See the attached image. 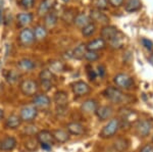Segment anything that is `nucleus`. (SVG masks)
<instances>
[{
    "label": "nucleus",
    "mask_w": 153,
    "mask_h": 152,
    "mask_svg": "<svg viewBox=\"0 0 153 152\" xmlns=\"http://www.w3.org/2000/svg\"><path fill=\"white\" fill-rule=\"evenodd\" d=\"M140 152H153V147L151 145H149V144H147L144 147H142Z\"/></svg>",
    "instance_id": "45"
},
{
    "label": "nucleus",
    "mask_w": 153,
    "mask_h": 152,
    "mask_svg": "<svg viewBox=\"0 0 153 152\" xmlns=\"http://www.w3.org/2000/svg\"><path fill=\"white\" fill-rule=\"evenodd\" d=\"M87 75L89 77V79H90L91 81H94L96 79V76H97V73H96V72L94 70H93L92 67H87Z\"/></svg>",
    "instance_id": "43"
},
{
    "label": "nucleus",
    "mask_w": 153,
    "mask_h": 152,
    "mask_svg": "<svg viewBox=\"0 0 153 152\" xmlns=\"http://www.w3.org/2000/svg\"><path fill=\"white\" fill-rule=\"evenodd\" d=\"M54 5H55V0H43L38 7L37 13L40 16H45Z\"/></svg>",
    "instance_id": "22"
},
{
    "label": "nucleus",
    "mask_w": 153,
    "mask_h": 152,
    "mask_svg": "<svg viewBox=\"0 0 153 152\" xmlns=\"http://www.w3.org/2000/svg\"><path fill=\"white\" fill-rule=\"evenodd\" d=\"M3 119H4V111L0 108V121H2Z\"/></svg>",
    "instance_id": "47"
},
{
    "label": "nucleus",
    "mask_w": 153,
    "mask_h": 152,
    "mask_svg": "<svg viewBox=\"0 0 153 152\" xmlns=\"http://www.w3.org/2000/svg\"><path fill=\"white\" fill-rule=\"evenodd\" d=\"M86 51H87V49H86V44H80L79 46H76V47L74 49L73 51V56L74 58H76V59H83L84 56H85V53Z\"/></svg>",
    "instance_id": "32"
},
{
    "label": "nucleus",
    "mask_w": 153,
    "mask_h": 152,
    "mask_svg": "<svg viewBox=\"0 0 153 152\" xmlns=\"http://www.w3.org/2000/svg\"><path fill=\"white\" fill-rule=\"evenodd\" d=\"M149 62L153 65V52H152L151 54H150V56H149Z\"/></svg>",
    "instance_id": "48"
},
{
    "label": "nucleus",
    "mask_w": 153,
    "mask_h": 152,
    "mask_svg": "<svg viewBox=\"0 0 153 152\" xmlns=\"http://www.w3.org/2000/svg\"><path fill=\"white\" fill-rule=\"evenodd\" d=\"M123 38L120 37V33L118 34V35L115 37L113 40L111 41H109L108 42V44L110 45V47L113 48V49H120V48H122V46H123Z\"/></svg>",
    "instance_id": "35"
},
{
    "label": "nucleus",
    "mask_w": 153,
    "mask_h": 152,
    "mask_svg": "<svg viewBox=\"0 0 153 152\" xmlns=\"http://www.w3.org/2000/svg\"><path fill=\"white\" fill-rule=\"evenodd\" d=\"M136 116V113L133 110H130V109H123L120 110V117L122 119L126 122H130L132 121V117H135Z\"/></svg>",
    "instance_id": "34"
},
{
    "label": "nucleus",
    "mask_w": 153,
    "mask_h": 152,
    "mask_svg": "<svg viewBox=\"0 0 153 152\" xmlns=\"http://www.w3.org/2000/svg\"><path fill=\"white\" fill-rule=\"evenodd\" d=\"M96 32V24L93 23H90L87 26H85L84 28H82V34L84 37H91L92 35H94V33Z\"/></svg>",
    "instance_id": "33"
},
{
    "label": "nucleus",
    "mask_w": 153,
    "mask_h": 152,
    "mask_svg": "<svg viewBox=\"0 0 153 152\" xmlns=\"http://www.w3.org/2000/svg\"><path fill=\"white\" fill-rule=\"evenodd\" d=\"M4 78L9 84H14L16 83L19 79V75L16 70H6L5 72L3 73Z\"/></svg>",
    "instance_id": "31"
},
{
    "label": "nucleus",
    "mask_w": 153,
    "mask_h": 152,
    "mask_svg": "<svg viewBox=\"0 0 153 152\" xmlns=\"http://www.w3.org/2000/svg\"><path fill=\"white\" fill-rule=\"evenodd\" d=\"M97 108H98L97 101L94 99L86 100V101H84L82 105H81V111L84 112V113H87V114L95 113Z\"/></svg>",
    "instance_id": "19"
},
{
    "label": "nucleus",
    "mask_w": 153,
    "mask_h": 152,
    "mask_svg": "<svg viewBox=\"0 0 153 152\" xmlns=\"http://www.w3.org/2000/svg\"><path fill=\"white\" fill-rule=\"evenodd\" d=\"M34 16L31 12H22L19 13L16 16V22H18L19 27H26L33 22Z\"/></svg>",
    "instance_id": "23"
},
{
    "label": "nucleus",
    "mask_w": 153,
    "mask_h": 152,
    "mask_svg": "<svg viewBox=\"0 0 153 152\" xmlns=\"http://www.w3.org/2000/svg\"><path fill=\"white\" fill-rule=\"evenodd\" d=\"M54 103L56 107H61V108H66L68 105V95L65 91H57L54 94L53 97Z\"/></svg>",
    "instance_id": "13"
},
{
    "label": "nucleus",
    "mask_w": 153,
    "mask_h": 152,
    "mask_svg": "<svg viewBox=\"0 0 153 152\" xmlns=\"http://www.w3.org/2000/svg\"><path fill=\"white\" fill-rule=\"evenodd\" d=\"M120 128V119H111L102 128L99 133V137L102 139H110L118 132Z\"/></svg>",
    "instance_id": "1"
},
{
    "label": "nucleus",
    "mask_w": 153,
    "mask_h": 152,
    "mask_svg": "<svg viewBox=\"0 0 153 152\" xmlns=\"http://www.w3.org/2000/svg\"><path fill=\"white\" fill-rule=\"evenodd\" d=\"M120 32L114 26H109V24H106L101 29V38L105 41V42H109V41L113 40V39L117 37Z\"/></svg>",
    "instance_id": "11"
},
{
    "label": "nucleus",
    "mask_w": 153,
    "mask_h": 152,
    "mask_svg": "<svg viewBox=\"0 0 153 152\" xmlns=\"http://www.w3.org/2000/svg\"><path fill=\"white\" fill-rule=\"evenodd\" d=\"M129 147V141L126 138H118L113 143V149L115 152H124Z\"/></svg>",
    "instance_id": "29"
},
{
    "label": "nucleus",
    "mask_w": 153,
    "mask_h": 152,
    "mask_svg": "<svg viewBox=\"0 0 153 152\" xmlns=\"http://www.w3.org/2000/svg\"><path fill=\"white\" fill-rule=\"evenodd\" d=\"M32 105L35 106L37 109L45 110L48 109L51 105V100L46 94H36L32 100Z\"/></svg>",
    "instance_id": "9"
},
{
    "label": "nucleus",
    "mask_w": 153,
    "mask_h": 152,
    "mask_svg": "<svg viewBox=\"0 0 153 152\" xmlns=\"http://www.w3.org/2000/svg\"><path fill=\"white\" fill-rule=\"evenodd\" d=\"M113 82H114V84L117 85V88H118V89L131 90L134 87V80L127 73H117L113 78Z\"/></svg>",
    "instance_id": "4"
},
{
    "label": "nucleus",
    "mask_w": 153,
    "mask_h": 152,
    "mask_svg": "<svg viewBox=\"0 0 153 152\" xmlns=\"http://www.w3.org/2000/svg\"><path fill=\"white\" fill-rule=\"evenodd\" d=\"M91 23V19L89 18V16L85 13H78L74 19V24L79 28H84L85 26H87Z\"/></svg>",
    "instance_id": "26"
},
{
    "label": "nucleus",
    "mask_w": 153,
    "mask_h": 152,
    "mask_svg": "<svg viewBox=\"0 0 153 152\" xmlns=\"http://www.w3.org/2000/svg\"><path fill=\"white\" fill-rule=\"evenodd\" d=\"M106 48V42L102 38H97L86 44V49L89 51H100Z\"/></svg>",
    "instance_id": "18"
},
{
    "label": "nucleus",
    "mask_w": 153,
    "mask_h": 152,
    "mask_svg": "<svg viewBox=\"0 0 153 152\" xmlns=\"http://www.w3.org/2000/svg\"><path fill=\"white\" fill-rule=\"evenodd\" d=\"M113 113V109L111 106H108V105H104V106H98L97 110H96L95 114L99 119V121H106V119H109L111 117Z\"/></svg>",
    "instance_id": "17"
},
{
    "label": "nucleus",
    "mask_w": 153,
    "mask_h": 152,
    "mask_svg": "<svg viewBox=\"0 0 153 152\" xmlns=\"http://www.w3.org/2000/svg\"><path fill=\"white\" fill-rule=\"evenodd\" d=\"M34 3H35V0H21V1H19L21 6L26 9L32 8V7L34 6Z\"/></svg>",
    "instance_id": "41"
},
{
    "label": "nucleus",
    "mask_w": 153,
    "mask_h": 152,
    "mask_svg": "<svg viewBox=\"0 0 153 152\" xmlns=\"http://www.w3.org/2000/svg\"><path fill=\"white\" fill-rule=\"evenodd\" d=\"M142 2L141 0H127L125 3V9L128 12H134L141 8Z\"/></svg>",
    "instance_id": "30"
},
{
    "label": "nucleus",
    "mask_w": 153,
    "mask_h": 152,
    "mask_svg": "<svg viewBox=\"0 0 153 152\" xmlns=\"http://www.w3.org/2000/svg\"><path fill=\"white\" fill-rule=\"evenodd\" d=\"M24 145L27 148V150L29 151H36L39 147V142L37 140L36 136H29L28 138L25 140Z\"/></svg>",
    "instance_id": "27"
},
{
    "label": "nucleus",
    "mask_w": 153,
    "mask_h": 152,
    "mask_svg": "<svg viewBox=\"0 0 153 152\" xmlns=\"http://www.w3.org/2000/svg\"><path fill=\"white\" fill-rule=\"evenodd\" d=\"M76 16V13H74L73 12V9H68L65 12H63L62 14V21L65 22V23H71V22H74V19H75V16Z\"/></svg>",
    "instance_id": "38"
},
{
    "label": "nucleus",
    "mask_w": 153,
    "mask_h": 152,
    "mask_svg": "<svg viewBox=\"0 0 153 152\" xmlns=\"http://www.w3.org/2000/svg\"><path fill=\"white\" fill-rule=\"evenodd\" d=\"M125 0H108V3L113 7H120V5H123Z\"/></svg>",
    "instance_id": "44"
},
{
    "label": "nucleus",
    "mask_w": 153,
    "mask_h": 152,
    "mask_svg": "<svg viewBox=\"0 0 153 152\" xmlns=\"http://www.w3.org/2000/svg\"><path fill=\"white\" fill-rule=\"evenodd\" d=\"M16 67L22 72H31L36 67V63L30 58H23L16 62Z\"/></svg>",
    "instance_id": "20"
},
{
    "label": "nucleus",
    "mask_w": 153,
    "mask_h": 152,
    "mask_svg": "<svg viewBox=\"0 0 153 152\" xmlns=\"http://www.w3.org/2000/svg\"><path fill=\"white\" fill-rule=\"evenodd\" d=\"M22 122H23V121H22L19 116H18V114H11V116L7 117L4 126L8 130H16L21 127Z\"/></svg>",
    "instance_id": "21"
},
{
    "label": "nucleus",
    "mask_w": 153,
    "mask_h": 152,
    "mask_svg": "<svg viewBox=\"0 0 153 152\" xmlns=\"http://www.w3.org/2000/svg\"><path fill=\"white\" fill-rule=\"evenodd\" d=\"M48 70L53 73H60L65 72V65L63 62H61L60 60H50L48 63Z\"/></svg>",
    "instance_id": "24"
},
{
    "label": "nucleus",
    "mask_w": 153,
    "mask_h": 152,
    "mask_svg": "<svg viewBox=\"0 0 153 152\" xmlns=\"http://www.w3.org/2000/svg\"><path fill=\"white\" fill-rule=\"evenodd\" d=\"M152 129V124L148 119H140L135 124L136 134L139 137H147L150 134Z\"/></svg>",
    "instance_id": "8"
},
{
    "label": "nucleus",
    "mask_w": 153,
    "mask_h": 152,
    "mask_svg": "<svg viewBox=\"0 0 153 152\" xmlns=\"http://www.w3.org/2000/svg\"><path fill=\"white\" fill-rule=\"evenodd\" d=\"M52 81H40L39 88H41L43 92H48L52 89Z\"/></svg>",
    "instance_id": "39"
},
{
    "label": "nucleus",
    "mask_w": 153,
    "mask_h": 152,
    "mask_svg": "<svg viewBox=\"0 0 153 152\" xmlns=\"http://www.w3.org/2000/svg\"><path fill=\"white\" fill-rule=\"evenodd\" d=\"M36 138L44 150H50L51 147L55 144V141L53 139L51 131H47V130L39 131L36 134Z\"/></svg>",
    "instance_id": "3"
},
{
    "label": "nucleus",
    "mask_w": 153,
    "mask_h": 152,
    "mask_svg": "<svg viewBox=\"0 0 153 152\" xmlns=\"http://www.w3.org/2000/svg\"><path fill=\"white\" fill-rule=\"evenodd\" d=\"M18 41L19 45L23 46V47H29V46H31L32 44L35 42V37H34L33 30H31L29 28L23 29L19 34Z\"/></svg>",
    "instance_id": "6"
},
{
    "label": "nucleus",
    "mask_w": 153,
    "mask_h": 152,
    "mask_svg": "<svg viewBox=\"0 0 153 152\" xmlns=\"http://www.w3.org/2000/svg\"><path fill=\"white\" fill-rule=\"evenodd\" d=\"M98 70H99V72H98L99 76L100 77H103V76H104V73H105L104 67H103V65H99V67H98Z\"/></svg>",
    "instance_id": "46"
},
{
    "label": "nucleus",
    "mask_w": 153,
    "mask_h": 152,
    "mask_svg": "<svg viewBox=\"0 0 153 152\" xmlns=\"http://www.w3.org/2000/svg\"><path fill=\"white\" fill-rule=\"evenodd\" d=\"M71 90L74 94L76 97H84L87 96L89 93L91 92V88L86 82L83 81H76V82L71 84Z\"/></svg>",
    "instance_id": "10"
},
{
    "label": "nucleus",
    "mask_w": 153,
    "mask_h": 152,
    "mask_svg": "<svg viewBox=\"0 0 153 152\" xmlns=\"http://www.w3.org/2000/svg\"><path fill=\"white\" fill-rule=\"evenodd\" d=\"M18 142L16 139L12 136H6L0 140V150L1 151H12L16 149Z\"/></svg>",
    "instance_id": "12"
},
{
    "label": "nucleus",
    "mask_w": 153,
    "mask_h": 152,
    "mask_svg": "<svg viewBox=\"0 0 153 152\" xmlns=\"http://www.w3.org/2000/svg\"><path fill=\"white\" fill-rule=\"evenodd\" d=\"M37 116H38V109L33 105H26L21 109V112H19V117L25 122H34Z\"/></svg>",
    "instance_id": "7"
},
{
    "label": "nucleus",
    "mask_w": 153,
    "mask_h": 152,
    "mask_svg": "<svg viewBox=\"0 0 153 152\" xmlns=\"http://www.w3.org/2000/svg\"><path fill=\"white\" fill-rule=\"evenodd\" d=\"M51 134L53 136V139L55 142H57L59 144L66 143L70 140V134L66 130H61V129H56L51 131Z\"/></svg>",
    "instance_id": "16"
},
{
    "label": "nucleus",
    "mask_w": 153,
    "mask_h": 152,
    "mask_svg": "<svg viewBox=\"0 0 153 152\" xmlns=\"http://www.w3.org/2000/svg\"><path fill=\"white\" fill-rule=\"evenodd\" d=\"M94 5L96 7V9L104 10V9L107 8L108 0H94Z\"/></svg>",
    "instance_id": "40"
},
{
    "label": "nucleus",
    "mask_w": 153,
    "mask_h": 152,
    "mask_svg": "<svg viewBox=\"0 0 153 152\" xmlns=\"http://www.w3.org/2000/svg\"><path fill=\"white\" fill-rule=\"evenodd\" d=\"M33 33H34V37H35V40L42 41L47 37V29L44 26H42V24H38L33 30Z\"/></svg>",
    "instance_id": "28"
},
{
    "label": "nucleus",
    "mask_w": 153,
    "mask_h": 152,
    "mask_svg": "<svg viewBox=\"0 0 153 152\" xmlns=\"http://www.w3.org/2000/svg\"><path fill=\"white\" fill-rule=\"evenodd\" d=\"M103 95L106 99H108L109 101L113 102V103H120L125 100V94L120 91V89H118L117 87H107L103 91Z\"/></svg>",
    "instance_id": "5"
},
{
    "label": "nucleus",
    "mask_w": 153,
    "mask_h": 152,
    "mask_svg": "<svg viewBox=\"0 0 153 152\" xmlns=\"http://www.w3.org/2000/svg\"><path fill=\"white\" fill-rule=\"evenodd\" d=\"M84 58H85V59H87L88 61L94 62V61H97L100 58V54L96 52V51H89V50H87V51H86V53H85Z\"/></svg>",
    "instance_id": "37"
},
{
    "label": "nucleus",
    "mask_w": 153,
    "mask_h": 152,
    "mask_svg": "<svg viewBox=\"0 0 153 152\" xmlns=\"http://www.w3.org/2000/svg\"><path fill=\"white\" fill-rule=\"evenodd\" d=\"M66 131L68 132L70 135H75V136H81V135H84L86 132L85 127L83 126L82 124L76 122H68L66 125Z\"/></svg>",
    "instance_id": "15"
},
{
    "label": "nucleus",
    "mask_w": 153,
    "mask_h": 152,
    "mask_svg": "<svg viewBox=\"0 0 153 152\" xmlns=\"http://www.w3.org/2000/svg\"><path fill=\"white\" fill-rule=\"evenodd\" d=\"M57 24V16L55 14V12L49 11L45 16H44V24H45L46 29H52L56 26Z\"/></svg>",
    "instance_id": "25"
},
{
    "label": "nucleus",
    "mask_w": 153,
    "mask_h": 152,
    "mask_svg": "<svg viewBox=\"0 0 153 152\" xmlns=\"http://www.w3.org/2000/svg\"><path fill=\"white\" fill-rule=\"evenodd\" d=\"M19 90H21V92L23 93V95H25V96H35L39 90V83L32 79L24 80L19 84Z\"/></svg>",
    "instance_id": "2"
},
{
    "label": "nucleus",
    "mask_w": 153,
    "mask_h": 152,
    "mask_svg": "<svg viewBox=\"0 0 153 152\" xmlns=\"http://www.w3.org/2000/svg\"><path fill=\"white\" fill-rule=\"evenodd\" d=\"M53 78L54 75L48 68L41 70V73H39V79H40V81H53Z\"/></svg>",
    "instance_id": "36"
},
{
    "label": "nucleus",
    "mask_w": 153,
    "mask_h": 152,
    "mask_svg": "<svg viewBox=\"0 0 153 152\" xmlns=\"http://www.w3.org/2000/svg\"><path fill=\"white\" fill-rule=\"evenodd\" d=\"M90 18L91 22H96V23H100V24H107L108 22H109V19L108 16H106L105 13H103L102 11L99 10V9H92L90 11Z\"/></svg>",
    "instance_id": "14"
},
{
    "label": "nucleus",
    "mask_w": 153,
    "mask_h": 152,
    "mask_svg": "<svg viewBox=\"0 0 153 152\" xmlns=\"http://www.w3.org/2000/svg\"><path fill=\"white\" fill-rule=\"evenodd\" d=\"M62 1H65V2H68V1H70V0H62Z\"/></svg>",
    "instance_id": "49"
},
{
    "label": "nucleus",
    "mask_w": 153,
    "mask_h": 152,
    "mask_svg": "<svg viewBox=\"0 0 153 152\" xmlns=\"http://www.w3.org/2000/svg\"><path fill=\"white\" fill-rule=\"evenodd\" d=\"M141 43L142 45L144 46L145 48L148 49V50H152L153 48V42L151 40H149V39H146V38H143L141 40Z\"/></svg>",
    "instance_id": "42"
}]
</instances>
